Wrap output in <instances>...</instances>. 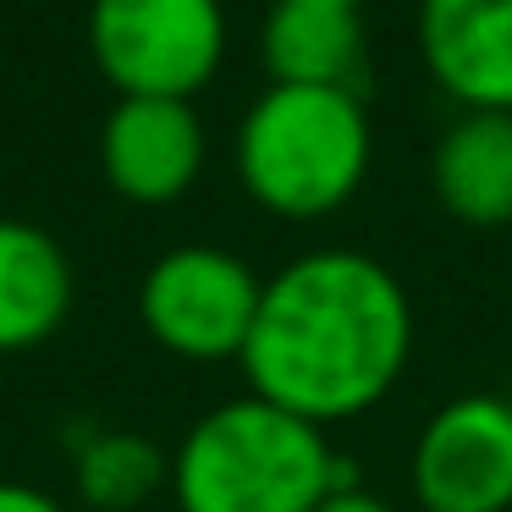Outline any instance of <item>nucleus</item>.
<instances>
[{"mask_svg": "<svg viewBox=\"0 0 512 512\" xmlns=\"http://www.w3.org/2000/svg\"><path fill=\"white\" fill-rule=\"evenodd\" d=\"M501 397H507V408H512V380H507V391H501Z\"/></svg>", "mask_w": 512, "mask_h": 512, "instance_id": "dca6fc26", "label": "nucleus"}, {"mask_svg": "<svg viewBox=\"0 0 512 512\" xmlns=\"http://www.w3.org/2000/svg\"><path fill=\"white\" fill-rule=\"evenodd\" d=\"M413 496L424 512H512V408L496 391L452 397L413 441Z\"/></svg>", "mask_w": 512, "mask_h": 512, "instance_id": "423d86ee", "label": "nucleus"}, {"mask_svg": "<svg viewBox=\"0 0 512 512\" xmlns=\"http://www.w3.org/2000/svg\"><path fill=\"white\" fill-rule=\"evenodd\" d=\"M314 6H347V12H358L364 0H314Z\"/></svg>", "mask_w": 512, "mask_h": 512, "instance_id": "2eb2a0df", "label": "nucleus"}, {"mask_svg": "<svg viewBox=\"0 0 512 512\" xmlns=\"http://www.w3.org/2000/svg\"><path fill=\"white\" fill-rule=\"evenodd\" d=\"M314 512H397V507H391L386 496H375V490H364V485H336Z\"/></svg>", "mask_w": 512, "mask_h": 512, "instance_id": "4468645a", "label": "nucleus"}, {"mask_svg": "<svg viewBox=\"0 0 512 512\" xmlns=\"http://www.w3.org/2000/svg\"><path fill=\"white\" fill-rule=\"evenodd\" d=\"M72 309V259L45 226L0 215V353L39 347Z\"/></svg>", "mask_w": 512, "mask_h": 512, "instance_id": "9b49d317", "label": "nucleus"}, {"mask_svg": "<svg viewBox=\"0 0 512 512\" xmlns=\"http://www.w3.org/2000/svg\"><path fill=\"white\" fill-rule=\"evenodd\" d=\"M259 61L270 83L287 89H353L364 83L369 39L364 17L347 6H314V0H276L259 28Z\"/></svg>", "mask_w": 512, "mask_h": 512, "instance_id": "1a4fd4ad", "label": "nucleus"}, {"mask_svg": "<svg viewBox=\"0 0 512 512\" xmlns=\"http://www.w3.org/2000/svg\"><path fill=\"white\" fill-rule=\"evenodd\" d=\"M375 127L353 89L270 83L237 127V177L259 210L281 221L336 215L369 177Z\"/></svg>", "mask_w": 512, "mask_h": 512, "instance_id": "7ed1b4c3", "label": "nucleus"}, {"mask_svg": "<svg viewBox=\"0 0 512 512\" xmlns=\"http://www.w3.org/2000/svg\"><path fill=\"white\" fill-rule=\"evenodd\" d=\"M0 512H67L56 496H45L39 485H23V479H0Z\"/></svg>", "mask_w": 512, "mask_h": 512, "instance_id": "ddd939ff", "label": "nucleus"}, {"mask_svg": "<svg viewBox=\"0 0 512 512\" xmlns=\"http://www.w3.org/2000/svg\"><path fill=\"white\" fill-rule=\"evenodd\" d=\"M204 149L193 100H116L100 127L105 182L133 204H177L199 182Z\"/></svg>", "mask_w": 512, "mask_h": 512, "instance_id": "0eeeda50", "label": "nucleus"}, {"mask_svg": "<svg viewBox=\"0 0 512 512\" xmlns=\"http://www.w3.org/2000/svg\"><path fill=\"white\" fill-rule=\"evenodd\" d=\"M259 298H265V276L243 254L215 243H182L144 270L138 314L166 353L221 364V358H243Z\"/></svg>", "mask_w": 512, "mask_h": 512, "instance_id": "39448f33", "label": "nucleus"}, {"mask_svg": "<svg viewBox=\"0 0 512 512\" xmlns=\"http://www.w3.org/2000/svg\"><path fill=\"white\" fill-rule=\"evenodd\" d=\"M89 50L122 100H193L221 72V0H89Z\"/></svg>", "mask_w": 512, "mask_h": 512, "instance_id": "20e7f679", "label": "nucleus"}, {"mask_svg": "<svg viewBox=\"0 0 512 512\" xmlns=\"http://www.w3.org/2000/svg\"><path fill=\"white\" fill-rule=\"evenodd\" d=\"M72 485L94 512H133L171 485V452L133 430H89L72 452Z\"/></svg>", "mask_w": 512, "mask_h": 512, "instance_id": "f8f14e48", "label": "nucleus"}, {"mask_svg": "<svg viewBox=\"0 0 512 512\" xmlns=\"http://www.w3.org/2000/svg\"><path fill=\"white\" fill-rule=\"evenodd\" d=\"M408 353V287L358 248H314L265 281L237 364L254 397L325 430L386 402Z\"/></svg>", "mask_w": 512, "mask_h": 512, "instance_id": "f257e3e1", "label": "nucleus"}, {"mask_svg": "<svg viewBox=\"0 0 512 512\" xmlns=\"http://www.w3.org/2000/svg\"><path fill=\"white\" fill-rule=\"evenodd\" d=\"M413 34L446 100L512 116V0H419Z\"/></svg>", "mask_w": 512, "mask_h": 512, "instance_id": "6e6552de", "label": "nucleus"}, {"mask_svg": "<svg viewBox=\"0 0 512 512\" xmlns=\"http://www.w3.org/2000/svg\"><path fill=\"white\" fill-rule=\"evenodd\" d=\"M430 188L463 226H512V116L457 111L430 155Z\"/></svg>", "mask_w": 512, "mask_h": 512, "instance_id": "9d476101", "label": "nucleus"}, {"mask_svg": "<svg viewBox=\"0 0 512 512\" xmlns=\"http://www.w3.org/2000/svg\"><path fill=\"white\" fill-rule=\"evenodd\" d=\"M336 485H358L320 424L265 397L199 413L171 452L177 512H314Z\"/></svg>", "mask_w": 512, "mask_h": 512, "instance_id": "f03ea898", "label": "nucleus"}]
</instances>
